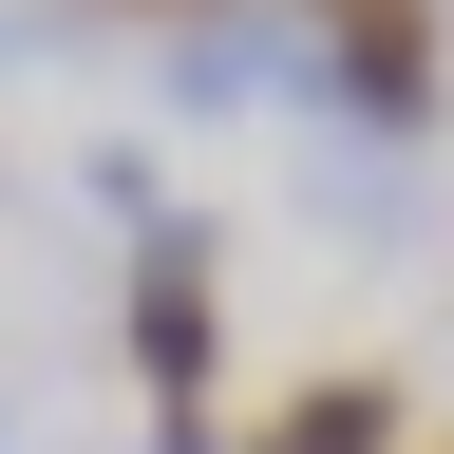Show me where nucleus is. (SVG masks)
I'll return each mask as SVG.
<instances>
[{
    "label": "nucleus",
    "instance_id": "f257e3e1",
    "mask_svg": "<svg viewBox=\"0 0 454 454\" xmlns=\"http://www.w3.org/2000/svg\"><path fill=\"white\" fill-rule=\"evenodd\" d=\"M284 38L322 57V114L435 133V0H284Z\"/></svg>",
    "mask_w": 454,
    "mask_h": 454
},
{
    "label": "nucleus",
    "instance_id": "f03ea898",
    "mask_svg": "<svg viewBox=\"0 0 454 454\" xmlns=\"http://www.w3.org/2000/svg\"><path fill=\"white\" fill-rule=\"evenodd\" d=\"M114 340H133V379L190 417V397H208V360H227V322H208V247H152V265H133V322H114Z\"/></svg>",
    "mask_w": 454,
    "mask_h": 454
},
{
    "label": "nucleus",
    "instance_id": "7ed1b4c3",
    "mask_svg": "<svg viewBox=\"0 0 454 454\" xmlns=\"http://www.w3.org/2000/svg\"><path fill=\"white\" fill-rule=\"evenodd\" d=\"M417 417H397V379H284L265 417H247V454H397Z\"/></svg>",
    "mask_w": 454,
    "mask_h": 454
},
{
    "label": "nucleus",
    "instance_id": "20e7f679",
    "mask_svg": "<svg viewBox=\"0 0 454 454\" xmlns=\"http://www.w3.org/2000/svg\"><path fill=\"white\" fill-rule=\"evenodd\" d=\"M76 190H95V227H133V265H152V247H208V227L170 208V170H152V152H95Z\"/></svg>",
    "mask_w": 454,
    "mask_h": 454
}]
</instances>
